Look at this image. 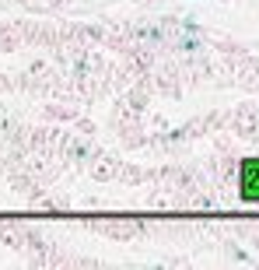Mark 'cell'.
<instances>
[{
	"label": "cell",
	"instance_id": "obj_1",
	"mask_svg": "<svg viewBox=\"0 0 259 270\" xmlns=\"http://www.w3.org/2000/svg\"><path fill=\"white\" fill-rule=\"evenodd\" d=\"M238 190L245 200H259V158L242 165V175H238Z\"/></svg>",
	"mask_w": 259,
	"mask_h": 270
}]
</instances>
